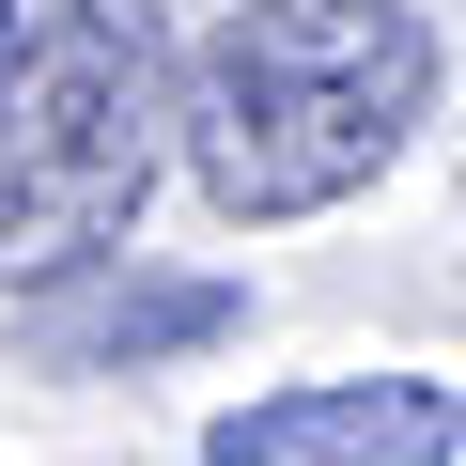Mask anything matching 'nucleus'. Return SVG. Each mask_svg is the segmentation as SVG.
<instances>
[{
	"label": "nucleus",
	"instance_id": "1",
	"mask_svg": "<svg viewBox=\"0 0 466 466\" xmlns=\"http://www.w3.org/2000/svg\"><path fill=\"white\" fill-rule=\"evenodd\" d=\"M435 109L420 0H233L171 63V156L218 218H327Z\"/></svg>",
	"mask_w": 466,
	"mask_h": 466
},
{
	"label": "nucleus",
	"instance_id": "5",
	"mask_svg": "<svg viewBox=\"0 0 466 466\" xmlns=\"http://www.w3.org/2000/svg\"><path fill=\"white\" fill-rule=\"evenodd\" d=\"M0 32H16V0H0Z\"/></svg>",
	"mask_w": 466,
	"mask_h": 466
},
{
	"label": "nucleus",
	"instance_id": "4",
	"mask_svg": "<svg viewBox=\"0 0 466 466\" xmlns=\"http://www.w3.org/2000/svg\"><path fill=\"white\" fill-rule=\"evenodd\" d=\"M466 404L435 373H327V389H265L202 435V466H451Z\"/></svg>",
	"mask_w": 466,
	"mask_h": 466
},
{
	"label": "nucleus",
	"instance_id": "3",
	"mask_svg": "<svg viewBox=\"0 0 466 466\" xmlns=\"http://www.w3.org/2000/svg\"><path fill=\"white\" fill-rule=\"evenodd\" d=\"M16 358L32 373H140V358H202L249 327V296L233 280H187V265H140V249H94L63 280H16Z\"/></svg>",
	"mask_w": 466,
	"mask_h": 466
},
{
	"label": "nucleus",
	"instance_id": "2",
	"mask_svg": "<svg viewBox=\"0 0 466 466\" xmlns=\"http://www.w3.org/2000/svg\"><path fill=\"white\" fill-rule=\"evenodd\" d=\"M171 171V32L156 0H32L0 32V280L125 249Z\"/></svg>",
	"mask_w": 466,
	"mask_h": 466
}]
</instances>
